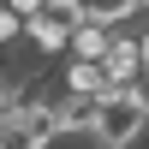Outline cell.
<instances>
[{
	"instance_id": "cell-1",
	"label": "cell",
	"mask_w": 149,
	"mask_h": 149,
	"mask_svg": "<svg viewBox=\"0 0 149 149\" xmlns=\"http://www.w3.org/2000/svg\"><path fill=\"white\" fill-rule=\"evenodd\" d=\"M143 131H149V113H143L137 95H131V84L125 90H107L102 107H95V131H90L95 149H137Z\"/></svg>"
},
{
	"instance_id": "cell-2",
	"label": "cell",
	"mask_w": 149,
	"mask_h": 149,
	"mask_svg": "<svg viewBox=\"0 0 149 149\" xmlns=\"http://www.w3.org/2000/svg\"><path fill=\"white\" fill-rule=\"evenodd\" d=\"M102 72H107V84H113V90L137 84V78H143V60H137V36L113 30V42H107V54H102Z\"/></svg>"
},
{
	"instance_id": "cell-3",
	"label": "cell",
	"mask_w": 149,
	"mask_h": 149,
	"mask_svg": "<svg viewBox=\"0 0 149 149\" xmlns=\"http://www.w3.org/2000/svg\"><path fill=\"white\" fill-rule=\"evenodd\" d=\"M95 107H102V95H54V119H60V137H90L95 131Z\"/></svg>"
},
{
	"instance_id": "cell-4",
	"label": "cell",
	"mask_w": 149,
	"mask_h": 149,
	"mask_svg": "<svg viewBox=\"0 0 149 149\" xmlns=\"http://www.w3.org/2000/svg\"><path fill=\"white\" fill-rule=\"evenodd\" d=\"M60 90L66 95H107L113 84H107L102 60H60Z\"/></svg>"
},
{
	"instance_id": "cell-5",
	"label": "cell",
	"mask_w": 149,
	"mask_h": 149,
	"mask_svg": "<svg viewBox=\"0 0 149 149\" xmlns=\"http://www.w3.org/2000/svg\"><path fill=\"white\" fill-rule=\"evenodd\" d=\"M107 42H113V30H107V24H90V18H84L78 30L66 36V60H102V54H107Z\"/></svg>"
},
{
	"instance_id": "cell-6",
	"label": "cell",
	"mask_w": 149,
	"mask_h": 149,
	"mask_svg": "<svg viewBox=\"0 0 149 149\" xmlns=\"http://www.w3.org/2000/svg\"><path fill=\"white\" fill-rule=\"evenodd\" d=\"M78 18L107 24V30H125V24L137 18V0H78Z\"/></svg>"
},
{
	"instance_id": "cell-7",
	"label": "cell",
	"mask_w": 149,
	"mask_h": 149,
	"mask_svg": "<svg viewBox=\"0 0 149 149\" xmlns=\"http://www.w3.org/2000/svg\"><path fill=\"white\" fill-rule=\"evenodd\" d=\"M12 113H18V102H12V84H6V78H0V125H6V119H12Z\"/></svg>"
},
{
	"instance_id": "cell-8",
	"label": "cell",
	"mask_w": 149,
	"mask_h": 149,
	"mask_svg": "<svg viewBox=\"0 0 149 149\" xmlns=\"http://www.w3.org/2000/svg\"><path fill=\"white\" fill-rule=\"evenodd\" d=\"M137 60H143V72H149V18H143V30H137Z\"/></svg>"
},
{
	"instance_id": "cell-9",
	"label": "cell",
	"mask_w": 149,
	"mask_h": 149,
	"mask_svg": "<svg viewBox=\"0 0 149 149\" xmlns=\"http://www.w3.org/2000/svg\"><path fill=\"white\" fill-rule=\"evenodd\" d=\"M131 95H137V102H143V113H149V72H143L137 84H131Z\"/></svg>"
},
{
	"instance_id": "cell-10",
	"label": "cell",
	"mask_w": 149,
	"mask_h": 149,
	"mask_svg": "<svg viewBox=\"0 0 149 149\" xmlns=\"http://www.w3.org/2000/svg\"><path fill=\"white\" fill-rule=\"evenodd\" d=\"M137 18H149V0H137Z\"/></svg>"
}]
</instances>
